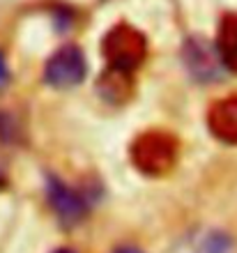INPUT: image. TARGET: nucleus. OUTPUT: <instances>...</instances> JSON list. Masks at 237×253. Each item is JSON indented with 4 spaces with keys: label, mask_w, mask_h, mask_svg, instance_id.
I'll return each mask as SVG.
<instances>
[{
    "label": "nucleus",
    "mask_w": 237,
    "mask_h": 253,
    "mask_svg": "<svg viewBox=\"0 0 237 253\" xmlns=\"http://www.w3.org/2000/svg\"><path fill=\"white\" fill-rule=\"evenodd\" d=\"M86 58L79 46H65L48 60L44 69V79L53 87H72L79 85L86 76Z\"/></svg>",
    "instance_id": "obj_3"
},
{
    "label": "nucleus",
    "mask_w": 237,
    "mask_h": 253,
    "mask_svg": "<svg viewBox=\"0 0 237 253\" xmlns=\"http://www.w3.org/2000/svg\"><path fill=\"white\" fill-rule=\"evenodd\" d=\"M185 53H187V67L200 81H212L219 76V60H221V55H217L219 51L193 40L187 44Z\"/></svg>",
    "instance_id": "obj_6"
},
{
    "label": "nucleus",
    "mask_w": 237,
    "mask_h": 253,
    "mask_svg": "<svg viewBox=\"0 0 237 253\" xmlns=\"http://www.w3.org/2000/svg\"><path fill=\"white\" fill-rule=\"evenodd\" d=\"M178 140L168 131H145L132 145V164L143 175H166L178 161Z\"/></svg>",
    "instance_id": "obj_1"
},
{
    "label": "nucleus",
    "mask_w": 237,
    "mask_h": 253,
    "mask_svg": "<svg viewBox=\"0 0 237 253\" xmlns=\"http://www.w3.org/2000/svg\"><path fill=\"white\" fill-rule=\"evenodd\" d=\"M7 79H9V72H7V65H5V58H2V53H0V87L7 83Z\"/></svg>",
    "instance_id": "obj_10"
},
{
    "label": "nucleus",
    "mask_w": 237,
    "mask_h": 253,
    "mask_svg": "<svg viewBox=\"0 0 237 253\" xmlns=\"http://www.w3.org/2000/svg\"><path fill=\"white\" fill-rule=\"evenodd\" d=\"M99 92L104 94L108 101H122L132 94V81L127 72H118V69H106L99 79Z\"/></svg>",
    "instance_id": "obj_8"
},
{
    "label": "nucleus",
    "mask_w": 237,
    "mask_h": 253,
    "mask_svg": "<svg viewBox=\"0 0 237 253\" xmlns=\"http://www.w3.org/2000/svg\"><path fill=\"white\" fill-rule=\"evenodd\" d=\"M207 126L214 138L224 143H237V94L212 104L207 113Z\"/></svg>",
    "instance_id": "obj_5"
},
{
    "label": "nucleus",
    "mask_w": 237,
    "mask_h": 253,
    "mask_svg": "<svg viewBox=\"0 0 237 253\" xmlns=\"http://www.w3.org/2000/svg\"><path fill=\"white\" fill-rule=\"evenodd\" d=\"M196 253H233V240L224 233H212L205 237Z\"/></svg>",
    "instance_id": "obj_9"
},
{
    "label": "nucleus",
    "mask_w": 237,
    "mask_h": 253,
    "mask_svg": "<svg viewBox=\"0 0 237 253\" xmlns=\"http://www.w3.org/2000/svg\"><path fill=\"white\" fill-rule=\"evenodd\" d=\"M217 51L228 69L237 72V14H226L219 26Z\"/></svg>",
    "instance_id": "obj_7"
},
{
    "label": "nucleus",
    "mask_w": 237,
    "mask_h": 253,
    "mask_svg": "<svg viewBox=\"0 0 237 253\" xmlns=\"http://www.w3.org/2000/svg\"><path fill=\"white\" fill-rule=\"evenodd\" d=\"M145 53H147L145 37L127 23L111 28L104 37V58L108 60L111 69L129 74L143 62Z\"/></svg>",
    "instance_id": "obj_2"
},
{
    "label": "nucleus",
    "mask_w": 237,
    "mask_h": 253,
    "mask_svg": "<svg viewBox=\"0 0 237 253\" xmlns=\"http://www.w3.org/2000/svg\"><path fill=\"white\" fill-rule=\"evenodd\" d=\"M48 200H51L53 210L58 214L60 219L65 223H79V221L86 219L88 214V203L83 200L81 193H76L74 189H69L65 182L60 180H53L48 177Z\"/></svg>",
    "instance_id": "obj_4"
},
{
    "label": "nucleus",
    "mask_w": 237,
    "mask_h": 253,
    "mask_svg": "<svg viewBox=\"0 0 237 253\" xmlns=\"http://www.w3.org/2000/svg\"><path fill=\"white\" fill-rule=\"evenodd\" d=\"M115 253H143V251H139V249H134V247H122V249H118Z\"/></svg>",
    "instance_id": "obj_11"
},
{
    "label": "nucleus",
    "mask_w": 237,
    "mask_h": 253,
    "mask_svg": "<svg viewBox=\"0 0 237 253\" xmlns=\"http://www.w3.org/2000/svg\"><path fill=\"white\" fill-rule=\"evenodd\" d=\"M55 253H74V251H69V249H60V251H55Z\"/></svg>",
    "instance_id": "obj_12"
}]
</instances>
